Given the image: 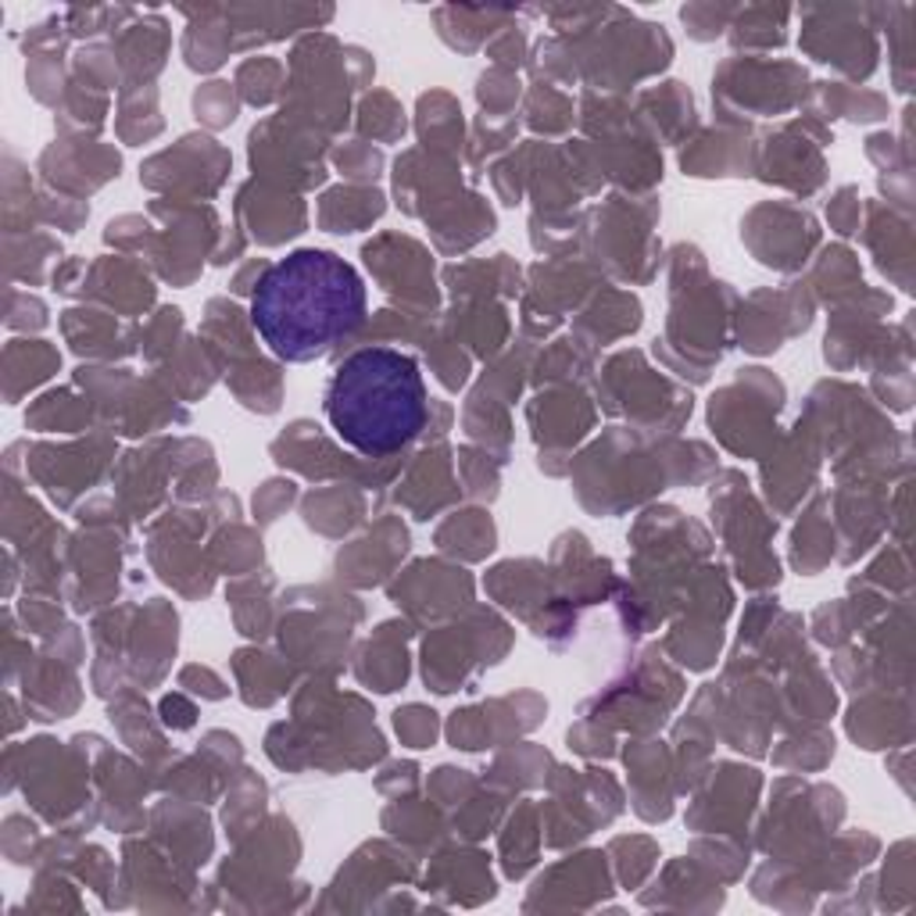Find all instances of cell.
<instances>
[{
	"label": "cell",
	"instance_id": "obj_1",
	"mask_svg": "<svg viewBox=\"0 0 916 916\" xmlns=\"http://www.w3.org/2000/svg\"><path fill=\"white\" fill-rule=\"evenodd\" d=\"M369 297L351 262L323 248L291 251L269 265L251 297V323L283 362L334 355L366 326Z\"/></svg>",
	"mask_w": 916,
	"mask_h": 916
},
{
	"label": "cell",
	"instance_id": "obj_13",
	"mask_svg": "<svg viewBox=\"0 0 916 916\" xmlns=\"http://www.w3.org/2000/svg\"><path fill=\"white\" fill-rule=\"evenodd\" d=\"M161 719H165V727H172V730H190L193 719H198V709H193L183 695H165L161 698Z\"/></svg>",
	"mask_w": 916,
	"mask_h": 916
},
{
	"label": "cell",
	"instance_id": "obj_3",
	"mask_svg": "<svg viewBox=\"0 0 916 916\" xmlns=\"http://www.w3.org/2000/svg\"><path fill=\"white\" fill-rule=\"evenodd\" d=\"M29 455L25 476H33L57 505H72L101 470V459H90L86 448H29Z\"/></svg>",
	"mask_w": 916,
	"mask_h": 916
},
{
	"label": "cell",
	"instance_id": "obj_10",
	"mask_svg": "<svg viewBox=\"0 0 916 916\" xmlns=\"http://www.w3.org/2000/svg\"><path fill=\"white\" fill-rule=\"evenodd\" d=\"M193 104H198V115H204L212 126H227V123H233V115H236V101H233V94H230L227 83L204 86Z\"/></svg>",
	"mask_w": 916,
	"mask_h": 916
},
{
	"label": "cell",
	"instance_id": "obj_4",
	"mask_svg": "<svg viewBox=\"0 0 916 916\" xmlns=\"http://www.w3.org/2000/svg\"><path fill=\"white\" fill-rule=\"evenodd\" d=\"M62 366V358L48 340H11L4 348V398L8 404L19 401L25 390L43 383Z\"/></svg>",
	"mask_w": 916,
	"mask_h": 916
},
{
	"label": "cell",
	"instance_id": "obj_14",
	"mask_svg": "<svg viewBox=\"0 0 916 916\" xmlns=\"http://www.w3.org/2000/svg\"><path fill=\"white\" fill-rule=\"evenodd\" d=\"M183 687H190V684H198L193 691H198V695H204V698H227V684H222L219 677L212 670H198V666H190V670H183Z\"/></svg>",
	"mask_w": 916,
	"mask_h": 916
},
{
	"label": "cell",
	"instance_id": "obj_2",
	"mask_svg": "<svg viewBox=\"0 0 916 916\" xmlns=\"http://www.w3.org/2000/svg\"><path fill=\"white\" fill-rule=\"evenodd\" d=\"M433 401L412 355L387 344L355 348L326 383L323 412L337 438L372 462L394 459L423 438Z\"/></svg>",
	"mask_w": 916,
	"mask_h": 916
},
{
	"label": "cell",
	"instance_id": "obj_12",
	"mask_svg": "<svg viewBox=\"0 0 916 916\" xmlns=\"http://www.w3.org/2000/svg\"><path fill=\"white\" fill-rule=\"evenodd\" d=\"M294 498V484H265L259 494H254V513L262 516V523H273L283 505H291Z\"/></svg>",
	"mask_w": 916,
	"mask_h": 916
},
{
	"label": "cell",
	"instance_id": "obj_6",
	"mask_svg": "<svg viewBox=\"0 0 916 916\" xmlns=\"http://www.w3.org/2000/svg\"><path fill=\"white\" fill-rule=\"evenodd\" d=\"M90 401V398H86ZM72 390H51L25 412V427L40 433H76L90 419V404Z\"/></svg>",
	"mask_w": 916,
	"mask_h": 916
},
{
	"label": "cell",
	"instance_id": "obj_7",
	"mask_svg": "<svg viewBox=\"0 0 916 916\" xmlns=\"http://www.w3.org/2000/svg\"><path fill=\"white\" fill-rule=\"evenodd\" d=\"M25 83H29V90L36 94V101H43V104H57V97L65 94V86H62V57L54 54V48L29 51Z\"/></svg>",
	"mask_w": 916,
	"mask_h": 916
},
{
	"label": "cell",
	"instance_id": "obj_5",
	"mask_svg": "<svg viewBox=\"0 0 916 916\" xmlns=\"http://www.w3.org/2000/svg\"><path fill=\"white\" fill-rule=\"evenodd\" d=\"M380 212H383V198L377 190H334L323 198L319 219L329 233H355L366 222L380 219Z\"/></svg>",
	"mask_w": 916,
	"mask_h": 916
},
{
	"label": "cell",
	"instance_id": "obj_9",
	"mask_svg": "<svg viewBox=\"0 0 916 916\" xmlns=\"http://www.w3.org/2000/svg\"><path fill=\"white\" fill-rule=\"evenodd\" d=\"M394 727L412 748H430L433 738H438V719H433V713L423 709V705H409L404 713H398Z\"/></svg>",
	"mask_w": 916,
	"mask_h": 916
},
{
	"label": "cell",
	"instance_id": "obj_11",
	"mask_svg": "<svg viewBox=\"0 0 916 916\" xmlns=\"http://www.w3.org/2000/svg\"><path fill=\"white\" fill-rule=\"evenodd\" d=\"M8 326L11 329H40L48 326V308L43 302L19 291H8Z\"/></svg>",
	"mask_w": 916,
	"mask_h": 916
},
{
	"label": "cell",
	"instance_id": "obj_8",
	"mask_svg": "<svg viewBox=\"0 0 916 916\" xmlns=\"http://www.w3.org/2000/svg\"><path fill=\"white\" fill-rule=\"evenodd\" d=\"M276 80H280V65L276 62H248L240 69V94H244L251 104H265L276 94Z\"/></svg>",
	"mask_w": 916,
	"mask_h": 916
}]
</instances>
